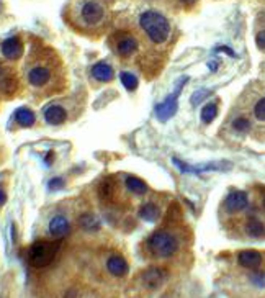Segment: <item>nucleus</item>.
Returning a JSON list of instances; mask_svg holds the SVG:
<instances>
[{
    "label": "nucleus",
    "mask_w": 265,
    "mask_h": 298,
    "mask_svg": "<svg viewBox=\"0 0 265 298\" xmlns=\"http://www.w3.org/2000/svg\"><path fill=\"white\" fill-rule=\"evenodd\" d=\"M141 27L146 31L149 39L156 45H162L169 39L170 35V25L164 15L157 12H146L141 15Z\"/></svg>",
    "instance_id": "nucleus-2"
},
{
    "label": "nucleus",
    "mask_w": 265,
    "mask_h": 298,
    "mask_svg": "<svg viewBox=\"0 0 265 298\" xmlns=\"http://www.w3.org/2000/svg\"><path fill=\"white\" fill-rule=\"evenodd\" d=\"M48 187L51 188V190H57V188H61V187H64V179H61V177L51 179V180H49Z\"/></svg>",
    "instance_id": "nucleus-28"
},
{
    "label": "nucleus",
    "mask_w": 265,
    "mask_h": 298,
    "mask_svg": "<svg viewBox=\"0 0 265 298\" xmlns=\"http://www.w3.org/2000/svg\"><path fill=\"white\" fill-rule=\"evenodd\" d=\"M254 115H255V118H257L259 121H265V97L260 98V100L255 103Z\"/></svg>",
    "instance_id": "nucleus-24"
},
{
    "label": "nucleus",
    "mask_w": 265,
    "mask_h": 298,
    "mask_svg": "<svg viewBox=\"0 0 265 298\" xmlns=\"http://www.w3.org/2000/svg\"><path fill=\"white\" fill-rule=\"evenodd\" d=\"M255 43H257L260 51H265V31H260L257 38H255Z\"/></svg>",
    "instance_id": "nucleus-29"
},
{
    "label": "nucleus",
    "mask_w": 265,
    "mask_h": 298,
    "mask_svg": "<svg viewBox=\"0 0 265 298\" xmlns=\"http://www.w3.org/2000/svg\"><path fill=\"white\" fill-rule=\"evenodd\" d=\"M72 16L82 28H97L105 22L106 10L102 0H76Z\"/></svg>",
    "instance_id": "nucleus-1"
},
{
    "label": "nucleus",
    "mask_w": 265,
    "mask_h": 298,
    "mask_svg": "<svg viewBox=\"0 0 265 298\" xmlns=\"http://www.w3.org/2000/svg\"><path fill=\"white\" fill-rule=\"evenodd\" d=\"M187 80H188L187 77L182 79V80L179 82V86H177V89H175V92L170 94L162 103H157V105H156V117L159 118L161 121H167L169 118H172L173 115H175V112H177V97H179L180 90H182V87H184V84H185Z\"/></svg>",
    "instance_id": "nucleus-5"
},
{
    "label": "nucleus",
    "mask_w": 265,
    "mask_h": 298,
    "mask_svg": "<svg viewBox=\"0 0 265 298\" xmlns=\"http://www.w3.org/2000/svg\"><path fill=\"white\" fill-rule=\"evenodd\" d=\"M251 282L255 285V287H259V288H265V272H254V274H251Z\"/></svg>",
    "instance_id": "nucleus-25"
},
{
    "label": "nucleus",
    "mask_w": 265,
    "mask_h": 298,
    "mask_svg": "<svg viewBox=\"0 0 265 298\" xmlns=\"http://www.w3.org/2000/svg\"><path fill=\"white\" fill-rule=\"evenodd\" d=\"M218 115V105L216 103H208L203 107L202 110V121L203 123H211Z\"/></svg>",
    "instance_id": "nucleus-21"
},
{
    "label": "nucleus",
    "mask_w": 265,
    "mask_h": 298,
    "mask_svg": "<svg viewBox=\"0 0 265 298\" xmlns=\"http://www.w3.org/2000/svg\"><path fill=\"white\" fill-rule=\"evenodd\" d=\"M15 120L18 125H21L25 128H30V126L35 125V113L23 107V109H18L15 112Z\"/></svg>",
    "instance_id": "nucleus-18"
},
{
    "label": "nucleus",
    "mask_w": 265,
    "mask_h": 298,
    "mask_svg": "<svg viewBox=\"0 0 265 298\" xmlns=\"http://www.w3.org/2000/svg\"><path fill=\"white\" fill-rule=\"evenodd\" d=\"M139 217L143 218L144 221L154 223V221H157V218L161 217V211H159V208H157L154 203H146V205L141 206Z\"/></svg>",
    "instance_id": "nucleus-19"
},
{
    "label": "nucleus",
    "mask_w": 265,
    "mask_h": 298,
    "mask_svg": "<svg viewBox=\"0 0 265 298\" xmlns=\"http://www.w3.org/2000/svg\"><path fill=\"white\" fill-rule=\"evenodd\" d=\"M45 120L49 125H61L65 120H68V112L64 110V107L61 105H49L43 110Z\"/></svg>",
    "instance_id": "nucleus-11"
},
{
    "label": "nucleus",
    "mask_w": 265,
    "mask_h": 298,
    "mask_svg": "<svg viewBox=\"0 0 265 298\" xmlns=\"http://www.w3.org/2000/svg\"><path fill=\"white\" fill-rule=\"evenodd\" d=\"M165 272L159 267H147L143 274H141V282L146 288L149 290H156V288H159L164 285L165 282Z\"/></svg>",
    "instance_id": "nucleus-7"
},
{
    "label": "nucleus",
    "mask_w": 265,
    "mask_h": 298,
    "mask_svg": "<svg viewBox=\"0 0 265 298\" xmlns=\"http://www.w3.org/2000/svg\"><path fill=\"white\" fill-rule=\"evenodd\" d=\"M121 84L125 86L126 90H135L138 87V77L132 76L131 72H121Z\"/></svg>",
    "instance_id": "nucleus-22"
},
{
    "label": "nucleus",
    "mask_w": 265,
    "mask_h": 298,
    "mask_svg": "<svg viewBox=\"0 0 265 298\" xmlns=\"http://www.w3.org/2000/svg\"><path fill=\"white\" fill-rule=\"evenodd\" d=\"M79 225L82 229H85V231H98L102 226V223L100 220H98L94 213H84V215H80V218H79Z\"/></svg>",
    "instance_id": "nucleus-16"
},
{
    "label": "nucleus",
    "mask_w": 265,
    "mask_h": 298,
    "mask_svg": "<svg viewBox=\"0 0 265 298\" xmlns=\"http://www.w3.org/2000/svg\"><path fill=\"white\" fill-rule=\"evenodd\" d=\"M246 206H247V195L246 192H241V190L231 192L225 200V208L229 213H237V211L244 210Z\"/></svg>",
    "instance_id": "nucleus-10"
},
{
    "label": "nucleus",
    "mask_w": 265,
    "mask_h": 298,
    "mask_svg": "<svg viewBox=\"0 0 265 298\" xmlns=\"http://www.w3.org/2000/svg\"><path fill=\"white\" fill-rule=\"evenodd\" d=\"M2 54H4V57H7V59H10V61L20 59L21 54H23L21 39L16 38V36H12V38L5 39L4 43H2Z\"/></svg>",
    "instance_id": "nucleus-8"
},
{
    "label": "nucleus",
    "mask_w": 265,
    "mask_h": 298,
    "mask_svg": "<svg viewBox=\"0 0 265 298\" xmlns=\"http://www.w3.org/2000/svg\"><path fill=\"white\" fill-rule=\"evenodd\" d=\"M126 188L129 190L131 194L135 195H144L147 194V185L144 184L143 180H139L138 177H126Z\"/></svg>",
    "instance_id": "nucleus-20"
},
{
    "label": "nucleus",
    "mask_w": 265,
    "mask_h": 298,
    "mask_svg": "<svg viewBox=\"0 0 265 298\" xmlns=\"http://www.w3.org/2000/svg\"><path fill=\"white\" fill-rule=\"evenodd\" d=\"M71 231V223L68 221L65 217H54L51 221H49V235L54 238H64L68 236Z\"/></svg>",
    "instance_id": "nucleus-12"
},
{
    "label": "nucleus",
    "mask_w": 265,
    "mask_h": 298,
    "mask_svg": "<svg viewBox=\"0 0 265 298\" xmlns=\"http://www.w3.org/2000/svg\"><path fill=\"white\" fill-rule=\"evenodd\" d=\"M206 95H210V90L202 89V90H198V92H195V94H193V97L190 98V102H192V105H193V107H196V105L200 103L202 100H205Z\"/></svg>",
    "instance_id": "nucleus-26"
},
{
    "label": "nucleus",
    "mask_w": 265,
    "mask_h": 298,
    "mask_svg": "<svg viewBox=\"0 0 265 298\" xmlns=\"http://www.w3.org/2000/svg\"><path fill=\"white\" fill-rule=\"evenodd\" d=\"M53 79V71L49 69L46 64H35L31 66L27 72V80L31 87L35 89H43L46 87Z\"/></svg>",
    "instance_id": "nucleus-6"
},
{
    "label": "nucleus",
    "mask_w": 265,
    "mask_h": 298,
    "mask_svg": "<svg viewBox=\"0 0 265 298\" xmlns=\"http://www.w3.org/2000/svg\"><path fill=\"white\" fill-rule=\"evenodd\" d=\"M136 49H138V43H136V39L135 38H131V36H125V38H121L118 43H117V51L120 56L123 57H129L136 53Z\"/></svg>",
    "instance_id": "nucleus-15"
},
{
    "label": "nucleus",
    "mask_w": 265,
    "mask_h": 298,
    "mask_svg": "<svg viewBox=\"0 0 265 298\" xmlns=\"http://www.w3.org/2000/svg\"><path fill=\"white\" fill-rule=\"evenodd\" d=\"M237 262L241 267H246V269H251V270H255L260 267L262 264V254L255 249H246V251H241L237 256Z\"/></svg>",
    "instance_id": "nucleus-9"
},
{
    "label": "nucleus",
    "mask_w": 265,
    "mask_h": 298,
    "mask_svg": "<svg viewBox=\"0 0 265 298\" xmlns=\"http://www.w3.org/2000/svg\"><path fill=\"white\" fill-rule=\"evenodd\" d=\"M92 76L98 82H110L113 79V68L106 62H98L92 68Z\"/></svg>",
    "instance_id": "nucleus-14"
},
{
    "label": "nucleus",
    "mask_w": 265,
    "mask_h": 298,
    "mask_svg": "<svg viewBox=\"0 0 265 298\" xmlns=\"http://www.w3.org/2000/svg\"><path fill=\"white\" fill-rule=\"evenodd\" d=\"M57 251H59V241H46V239H38L33 243L28 251L30 264L36 269L48 267L56 258Z\"/></svg>",
    "instance_id": "nucleus-3"
},
{
    "label": "nucleus",
    "mask_w": 265,
    "mask_h": 298,
    "mask_svg": "<svg viewBox=\"0 0 265 298\" xmlns=\"http://www.w3.org/2000/svg\"><path fill=\"white\" fill-rule=\"evenodd\" d=\"M263 208H265V198H263Z\"/></svg>",
    "instance_id": "nucleus-33"
},
{
    "label": "nucleus",
    "mask_w": 265,
    "mask_h": 298,
    "mask_svg": "<svg viewBox=\"0 0 265 298\" xmlns=\"http://www.w3.org/2000/svg\"><path fill=\"white\" fill-rule=\"evenodd\" d=\"M246 233L251 238H263L265 236V225L257 218H249L246 221Z\"/></svg>",
    "instance_id": "nucleus-17"
},
{
    "label": "nucleus",
    "mask_w": 265,
    "mask_h": 298,
    "mask_svg": "<svg viewBox=\"0 0 265 298\" xmlns=\"http://www.w3.org/2000/svg\"><path fill=\"white\" fill-rule=\"evenodd\" d=\"M147 249L156 258H170L179 249V241L167 231H156L147 239Z\"/></svg>",
    "instance_id": "nucleus-4"
},
{
    "label": "nucleus",
    "mask_w": 265,
    "mask_h": 298,
    "mask_svg": "<svg viewBox=\"0 0 265 298\" xmlns=\"http://www.w3.org/2000/svg\"><path fill=\"white\" fill-rule=\"evenodd\" d=\"M5 202H7V195H5V192H4V190L0 188V206H2Z\"/></svg>",
    "instance_id": "nucleus-30"
},
{
    "label": "nucleus",
    "mask_w": 265,
    "mask_h": 298,
    "mask_svg": "<svg viewBox=\"0 0 265 298\" xmlns=\"http://www.w3.org/2000/svg\"><path fill=\"white\" fill-rule=\"evenodd\" d=\"M106 269L112 275L115 277H123L128 274V262L121 256H112V258L106 261Z\"/></svg>",
    "instance_id": "nucleus-13"
},
{
    "label": "nucleus",
    "mask_w": 265,
    "mask_h": 298,
    "mask_svg": "<svg viewBox=\"0 0 265 298\" xmlns=\"http://www.w3.org/2000/svg\"><path fill=\"white\" fill-rule=\"evenodd\" d=\"M233 128L237 131V133H247V131L251 130V121L247 120V118H244V117L236 118L233 121Z\"/></svg>",
    "instance_id": "nucleus-23"
},
{
    "label": "nucleus",
    "mask_w": 265,
    "mask_h": 298,
    "mask_svg": "<svg viewBox=\"0 0 265 298\" xmlns=\"http://www.w3.org/2000/svg\"><path fill=\"white\" fill-rule=\"evenodd\" d=\"M112 192H113V184H112V182H110V180L103 182V184H102V188H100L102 197H103V198H110Z\"/></svg>",
    "instance_id": "nucleus-27"
},
{
    "label": "nucleus",
    "mask_w": 265,
    "mask_h": 298,
    "mask_svg": "<svg viewBox=\"0 0 265 298\" xmlns=\"http://www.w3.org/2000/svg\"><path fill=\"white\" fill-rule=\"evenodd\" d=\"M180 2H182V4H187V5H193V4L196 2V0H180Z\"/></svg>",
    "instance_id": "nucleus-31"
},
{
    "label": "nucleus",
    "mask_w": 265,
    "mask_h": 298,
    "mask_svg": "<svg viewBox=\"0 0 265 298\" xmlns=\"http://www.w3.org/2000/svg\"><path fill=\"white\" fill-rule=\"evenodd\" d=\"M208 68L214 71V69H216V68H218V64H216V62H210V64H208Z\"/></svg>",
    "instance_id": "nucleus-32"
}]
</instances>
